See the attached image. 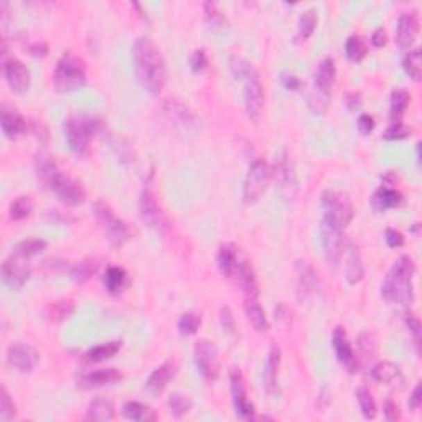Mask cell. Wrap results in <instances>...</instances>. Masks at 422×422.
<instances>
[{
  "mask_svg": "<svg viewBox=\"0 0 422 422\" xmlns=\"http://www.w3.org/2000/svg\"><path fill=\"white\" fill-rule=\"evenodd\" d=\"M134 69L139 85L152 96H158L167 85V65L160 50L151 38L140 37L134 43Z\"/></svg>",
  "mask_w": 422,
  "mask_h": 422,
  "instance_id": "cell-1",
  "label": "cell"
},
{
  "mask_svg": "<svg viewBox=\"0 0 422 422\" xmlns=\"http://www.w3.org/2000/svg\"><path fill=\"white\" fill-rule=\"evenodd\" d=\"M35 170H37L38 182L55 193L60 201H63L68 206H78L83 205L86 200V192L83 185L69 177V175L63 174L58 164L50 155L40 153L35 162Z\"/></svg>",
  "mask_w": 422,
  "mask_h": 422,
  "instance_id": "cell-2",
  "label": "cell"
},
{
  "mask_svg": "<svg viewBox=\"0 0 422 422\" xmlns=\"http://www.w3.org/2000/svg\"><path fill=\"white\" fill-rule=\"evenodd\" d=\"M414 272L416 264L412 258H399L393 264L381 285L382 298L391 305L411 307V303L414 302V284H412Z\"/></svg>",
  "mask_w": 422,
  "mask_h": 422,
  "instance_id": "cell-3",
  "label": "cell"
},
{
  "mask_svg": "<svg viewBox=\"0 0 422 422\" xmlns=\"http://www.w3.org/2000/svg\"><path fill=\"white\" fill-rule=\"evenodd\" d=\"M230 68L235 78L243 81L246 114L251 121L258 122L264 109V86L261 74L249 61L237 55H233L230 58Z\"/></svg>",
  "mask_w": 422,
  "mask_h": 422,
  "instance_id": "cell-4",
  "label": "cell"
},
{
  "mask_svg": "<svg viewBox=\"0 0 422 422\" xmlns=\"http://www.w3.org/2000/svg\"><path fill=\"white\" fill-rule=\"evenodd\" d=\"M63 129L69 151L85 158L91 153V140L104 130V121L91 114H74L66 119Z\"/></svg>",
  "mask_w": 422,
  "mask_h": 422,
  "instance_id": "cell-5",
  "label": "cell"
},
{
  "mask_svg": "<svg viewBox=\"0 0 422 422\" xmlns=\"http://www.w3.org/2000/svg\"><path fill=\"white\" fill-rule=\"evenodd\" d=\"M53 81L58 92H73L86 85V65L73 51H65L61 55L53 74Z\"/></svg>",
  "mask_w": 422,
  "mask_h": 422,
  "instance_id": "cell-6",
  "label": "cell"
},
{
  "mask_svg": "<svg viewBox=\"0 0 422 422\" xmlns=\"http://www.w3.org/2000/svg\"><path fill=\"white\" fill-rule=\"evenodd\" d=\"M337 79V66L335 60L332 56H327L320 61L316 66L314 74V90L307 98L309 108L315 114H323L327 111L330 103V91H332L333 85Z\"/></svg>",
  "mask_w": 422,
  "mask_h": 422,
  "instance_id": "cell-7",
  "label": "cell"
},
{
  "mask_svg": "<svg viewBox=\"0 0 422 422\" xmlns=\"http://www.w3.org/2000/svg\"><path fill=\"white\" fill-rule=\"evenodd\" d=\"M92 213H94V218L101 226V230L104 231L108 243L114 246V248H121V246H124L130 239L132 235L127 223L124 219L119 218L108 203L96 201L94 206H92Z\"/></svg>",
  "mask_w": 422,
  "mask_h": 422,
  "instance_id": "cell-8",
  "label": "cell"
},
{
  "mask_svg": "<svg viewBox=\"0 0 422 422\" xmlns=\"http://www.w3.org/2000/svg\"><path fill=\"white\" fill-rule=\"evenodd\" d=\"M320 201H322L323 221L333 224L340 230H345L351 223L355 217V206L348 195L337 190H325Z\"/></svg>",
  "mask_w": 422,
  "mask_h": 422,
  "instance_id": "cell-9",
  "label": "cell"
},
{
  "mask_svg": "<svg viewBox=\"0 0 422 422\" xmlns=\"http://www.w3.org/2000/svg\"><path fill=\"white\" fill-rule=\"evenodd\" d=\"M272 180V169L264 158H256L249 165L243 185V200L246 205H253L264 195Z\"/></svg>",
  "mask_w": 422,
  "mask_h": 422,
  "instance_id": "cell-10",
  "label": "cell"
},
{
  "mask_svg": "<svg viewBox=\"0 0 422 422\" xmlns=\"http://www.w3.org/2000/svg\"><path fill=\"white\" fill-rule=\"evenodd\" d=\"M193 360H195V366L200 373V376L205 381L213 382L219 376V353L217 345L211 340L196 341L195 348H193Z\"/></svg>",
  "mask_w": 422,
  "mask_h": 422,
  "instance_id": "cell-11",
  "label": "cell"
},
{
  "mask_svg": "<svg viewBox=\"0 0 422 422\" xmlns=\"http://www.w3.org/2000/svg\"><path fill=\"white\" fill-rule=\"evenodd\" d=\"M139 214L140 219L147 224L149 228L157 233H165L169 230V218L162 210V206L158 205L155 193H153L151 185L142 190L139 200Z\"/></svg>",
  "mask_w": 422,
  "mask_h": 422,
  "instance_id": "cell-12",
  "label": "cell"
},
{
  "mask_svg": "<svg viewBox=\"0 0 422 422\" xmlns=\"http://www.w3.org/2000/svg\"><path fill=\"white\" fill-rule=\"evenodd\" d=\"M230 386L233 396V406H235L236 416L243 421L256 419V407H254V404L249 401L244 376L239 368L233 366L230 369Z\"/></svg>",
  "mask_w": 422,
  "mask_h": 422,
  "instance_id": "cell-13",
  "label": "cell"
},
{
  "mask_svg": "<svg viewBox=\"0 0 422 422\" xmlns=\"http://www.w3.org/2000/svg\"><path fill=\"white\" fill-rule=\"evenodd\" d=\"M320 236H322V248H323V256L327 259L328 266L335 267L343 256V251H345L346 239L343 236V230L340 228L333 226L327 221L320 224Z\"/></svg>",
  "mask_w": 422,
  "mask_h": 422,
  "instance_id": "cell-14",
  "label": "cell"
},
{
  "mask_svg": "<svg viewBox=\"0 0 422 422\" xmlns=\"http://www.w3.org/2000/svg\"><path fill=\"white\" fill-rule=\"evenodd\" d=\"M30 271L28 259H24L17 254H10L2 264V282L10 290H20L28 282Z\"/></svg>",
  "mask_w": 422,
  "mask_h": 422,
  "instance_id": "cell-15",
  "label": "cell"
},
{
  "mask_svg": "<svg viewBox=\"0 0 422 422\" xmlns=\"http://www.w3.org/2000/svg\"><path fill=\"white\" fill-rule=\"evenodd\" d=\"M7 363L19 373H32L40 363V353L28 343H13L7 348Z\"/></svg>",
  "mask_w": 422,
  "mask_h": 422,
  "instance_id": "cell-16",
  "label": "cell"
},
{
  "mask_svg": "<svg viewBox=\"0 0 422 422\" xmlns=\"http://www.w3.org/2000/svg\"><path fill=\"white\" fill-rule=\"evenodd\" d=\"M332 345H333V350H335L338 363H340L341 366L346 369V371L351 373V375L358 371V368H360L358 356L355 355L353 348H351V343L348 340V337H346L345 328L337 327L335 330H333Z\"/></svg>",
  "mask_w": 422,
  "mask_h": 422,
  "instance_id": "cell-17",
  "label": "cell"
},
{
  "mask_svg": "<svg viewBox=\"0 0 422 422\" xmlns=\"http://www.w3.org/2000/svg\"><path fill=\"white\" fill-rule=\"evenodd\" d=\"M3 66V76L13 94H25L30 90V71L20 60L10 58Z\"/></svg>",
  "mask_w": 422,
  "mask_h": 422,
  "instance_id": "cell-18",
  "label": "cell"
},
{
  "mask_svg": "<svg viewBox=\"0 0 422 422\" xmlns=\"http://www.w3.org/2000/svg\"><path fill=\"white\" fill-rule=\"evenodd\" d=\"M419 33V15L417 12H404L396 24V43L401 50H409Z\"/></svg>",
  "mask_w": 422,
  "mask_h": 422,
  "instance_id": "cell-19",
  "label": "cell"
},
{
  "mask_svg": "<svg viewBox=\"0 0 422 422\" xmlns=\"http://www.w3.org/2000/svg\"><path fill=\"white\" fill-rule=\"evenodd\" d=\"M0 126H2L3 135L10 140L20 139L22 135L26 134V129H28L25 117L8 104L2 106V111H0Z\"/></svg>",
  "mask_w": 422,
  "mask_h": 422,
  "instance_id": "cell-20",
  "label": "cell"
},
{
  "mask_svg": "<svg viewBox=\"0 0 422 422\" xmlns=\"http://www.w3.org/2000/svg\"><path fill=\"white\" fill-rule=\"evenodd\" d=\"M279 368H280V348L272 346L264 363L262 388L267 394L276 398L279 394Z\"/></svg>",
  "mask_w": 422,
  "mask_h": 422,
  "instance_id": "cell-21",
  "label": "cell"
},
{
  "mask_svg": "<svg viewBox=\"0 0 422 422\" xmlns=\"http://www.w3.org/2000/svg\"><path fill=\"white\" fill-rule=\"evenodd\" d=\"M122 380V375L117 371L116 368H101L94 369V371L86 373V375L79 376L78 380V388L81 389H99L104 386L116 385Z\"/></svg>",
  "mask_w": 422,
  "mask_h": 422,
  "instance_id": "cell-22",
  "label": "cell"
},
{
  "mask_svg": "<svg viewBox=\"0 0 422 422\" xmlns=\"http://www.w3.org/2000/svg\"><path fill=\"white\" fill-rule=\"evenodd\" d=\"M177 371H178L177 363L171 362V360L162 363L160 366L153 369L151 375H149L147 381H145V389H147L152 396L162 394L167 389V386H169V382L174 380L175 375H177Z\"/></svg>",
  "mask_w": 422,
  "mask_h": 422,
  "instance_id": "cell-23",
  "label": "cell"
},
{
  "mask_svg": "<svg viewBox=\"0 0 422 422\" xmlns=\"http://www.w3.org/2000/svg\"><path fill=\"white\" fill-rule=\"evenodd\" d=\"M272 177L276 178L277 185H279V190L284 193L285 198L294 196L297 188V180H296V174H294L292 164H290L289 157L285 155V153L276 164V169L272 170Z\"/></svg>",
  "mask_w": 422,
  "mask_h": 422,
  "instance_id": "cell-24",
  "label": "cell"
},
{
  "mask_svg": "<svg viewBox=\"0 0 422 422\" xmlns=\"http://www.w3.org/2000/svg\"><path fill=\"white\" fill-rule=\"evenodd\" d=\"M403 201L404 198L401 192L389 187V185H381V187L373 193L369 205H371L373 211H376V213H386L388 210L399 208V206L403 205Z\"/></svg>",
  "mask_w": 422,
  "mask_h": 422,
  "instance_id": "cell-25",
  "label": "cell"
},
{
  "mask_svg": "<svg viewBox=\"0 0 422 422\" xmlns=\"http://www.w3.org/2000/svg\"><path fill=\"white\" fill-rule=\"evenodd\" d=\"M345 279L350 285H356L363 280L364 277V266L362 261V254H360L358 246L355 243L346 241L345 246Z\"/></svg>",
  "mask_w": 422,
  "mask_h": 422,
  "instance_id": "cell-26",
  "label": "cell"
},
{
  "mask_svg": "<svg viewBox=\"0 0 422 422\" xmlns=\"http://www.w3.org/2000/svg\"><path fill=\"white\" fill-rule=\"evenodd\" d=\"M236 280L239 289L243 290L246 298H258L259 297V280L256 271L251 266L249 261H239L236 267Z\"/></svg>",
  "mask_w": 422,
  "mask_h": 422,
  "instance_id": "cell-27",
  "label": "cell"
},
{
  "mask_svg": "<svg viewBox=\"0 0 422 422\" xmlns=\"http://www.w3.org/2000/svg\"><path fill=\"white\" fill-rule=\"evenodd\" d=\"M164 112L167 119L174 121L175 126H180L182 129H192L195 126V117L187 108V104L178 103L177 99H169L164 103Z\"/></svg>",
  "mask_w": 422,
  "mask_h": 422,
  "instance_id": "cell-28",
  "label": "cell"
},
{
  "mask_svg": "<svg viewBox=\"0 0 422 422\" xmlns=\"http://www.w3.org/2000/svg\"><path fill=\"white\" fill-rule=\"evenodd\" d=\"M103 284L106 292L109 294V296H121L122 292L127 289V285H129V274H127L124 267H119V266H111L108 267V271H106V274L103 277Z\"/></svg>",
  "mask_w": 422,
  "mask_h": 422,
  "instance_id": "cell-29",
  "label": "cell"
},
{
  "mask_svg": "<svg viewBox=\"0 0 422 422\" xmlns=\"http://www.w3.org/2000/svg\"><path fill=\"white\" fill-rule=\"evenodd\" d=\"M116 417V407L114 403L108 398H94L86 409V421L92 422H108Z\"/></svg>",
  "mask_w": 422,
  "mask_h": 422,
  "instance_id": "cell-30",
  "label": "cell"
},
{
  "mask_svg": "<svg viewBox=\"0 0 422 422\" xmlns=\"http://www.w3.org/2000/svg\"><path fill=\"white\" fill-rule=\"evenodd\" d=\"M371 376L375 381L388 386L403 385L404 382L401 369L391 362H380L378 364H375V368L371 369Z\"/></svg>",
  "mask_w": 422,
  "mask_h": 422,
  "instance_id": "cell-31",
  "label": "cell"
},
{
  "mask_svg": "<svg viewBox=\"0 0 422 422\" xmlns=\"http://www.w3.org/2000/svg\"><path fill=\"white\" fill-rule=\"evenodd\" d=\"M244 312H246V316H248L249 323L253 325L256 332H259V333L269 332V328H271L269 319H267L266 312H264L261 303L258 302V298H246Z\"/></svg>",
  "mask_w": 422,
  "mask_h": 422,
  "instance_id": "cell-32",
  "label": "cell"
},
{
  "mask_svg": "<svg viewBox=\"0 0 422 422\" xmlns=\"http://www.w3.org/2000/svg\"><path fill=\"white\" fill-rule=\"evenodd\" d=\"M296 271L298 277V285H301V292L309 296V294H316L320 290V280L314 267L305 261H297Z\"/></svg>",
  "mask_w": 422,
  "mask_h": 422,
  "instance_id": "cell-33",
  "label": "cell"
},
{
  "mask_svg": "<svg viewBox=\"0 0 422 422\" xmlns=\"http://www.w3.org/2000/svg\"><path fill=\"white\" fill-rule=\"evenodd\" d=\"M237 262H239V258H237L235 246L233 244L219 246L217 253V266L223 277H228V279H230V277L235 276Z\"/></svg>",
  "mask_w": 422,
  "mask_h": 422,
  "instance_id": "cell-34",
  "label": "cell"
},
{
  "mask_svg": "<svg viewBox=\"0 0 422 422\" xmlns=\"http://www.w3.org/2000/svg\"><path fill=\"white\" fill-rule=\"evenodd\" d=\"M122 348L121 340H112L108 343H101L90 348L85 353V362L86 363H103L106 360H111L112 356H116Z\"/></svg>",
  "mask_w": 422,
  "mask_h": 422,
  "instance_id": "cell-35",
  "label": "cell"
},
{
  "mask_svg": "<svg viewBox=\"0 0 422 422\" xmlns=\"http://www.w3.org/2000/svg\"><path fill=\"white\" fill-rule=\"evenodd\" d=\"M409 104H411V94L403 87H398L391 92L389 98V119L393 122H399L406 114Z\"/></svg>",
  "mask_w": 422,
  "mask_h": 422,
  "instance_id": "cell-36",
  "label": "cell"
},
{
  "mask_svg": "<svg viewBox=\"0 0 422 422\" xmlns=\"http://www.w3.org/2000/svg\"><path fill=\"white\" fill-rule=\"evenodd\" d=\"M122 416L129 421L135 422H149L157 419V412L152 407L145 406L139 401H129L122 406Z\"/></svg>",
  "mask_w": 422,
  "mask_h": 422,
  "instance_id": "cell-37",
  "label": "cell"
},
{
  "mask_svg": "<svg viewBox=\"0 0 422 422\" xmlns=\"http://www.w3.org/2000/svg\"><path fill=\"white\" fill-rule=\"evenodd\" d=\"M99 264L94 259H86V261L76 262L69 267V279L74 284H86L92 276L98 271Z\"/></svg>",
  "mask_w": 422,
  "mask_h": 422,
  "instance_id": "cell-38",
  "label": "cell"
},
{
  "mask_svg": "<svg viewBox=\"0 0 422 422\" xmlns=\"http://www.w3.org/2000/svg\"><path fill=\"white\" fill-rule=\"evenodd\" d=\"M45 249H47L45 239H42V237H28V239L20 241V243L12 249V253L30 261V259L38 256V254Z\"/></svg>",
  "mask_w": 422,
  "mask_h": 422,
  "instance_id": "cell-39",
  "label": "cell"
},
{
  "mask_svg": "<svg viewBox=\"0 0 422 422\" xmlns=\"http://www.w3.org/2000/svg\"><path fill=\"white\" fill-rule=\"evenodd\" d=\"M205 12V22L213 32H224L228 30V20L224 13L219 10V7L214 2H205L203 3Z\"/></svg>",
  "mask_w": 422,
  "mask_h": 422,
  "instance_id": "cell-40",
  "label": "cell"
},
{
  "mask_svg": "<svg viewBox=\"0 0 422 422\" xmlns=\"http://www.w3.org/2000/svg\"><path fill=\"white\" fill-rule=\"evenodd\" d=\"M355 394H356V399H358L360 411H362L364 419H368V421L376 419L378 406H376L375 398H373L371 391H369L368 388H363L362 386V388L356 389Z\"/></svg>",
  "mask_w": 422,
  "mask_h": 422,
  "instance_id": "cell-41",
  "label": "cell"
},
{
  "mask_svg": "<svg viewBox=\"0 0 422 422\" xmlns=\"http://www.w3.org/2000/svg\"><path fill=\"white\" fill-rule=\"evenodd\" d=\"M316 24H319V15H316V12L314 10V8L303 12L301 15V19H298L297 40H301V42L309 40L312 37V33L315 32Z\"/></svg>",
  "mask_w": 422,
  "mask_h": 422,
  "instance_id": "cell-42",
  "label": "cell"
},
{
  "mask_svg": "<svg viewBox=\"0 0 422 422\" xmlns=\"http://www.w3.org/2000/svg\"><path fill=\"white\" fill-rule=\"evenodd\" d=\"M403 69L412 81H419L422 74V55L419 48L407 51V55L403 60Z\"/></svg>",
  "mask_w": 422,
  "mask_h": 422,
  "instance_id": "cell-43",
  "label": "cell"
},
{
  "mask_svg": "<svg viewBox=\"0 0 422 422\" xmlns=\"http://www.w3.org/2000/svg\"><path fill=\"white\" fill-rule=\"evenodd\" d=\"M358 350L360 356L364 362H373L378 355V340L376 335L373 332H363L358 337Z\"/></svg>",
  "mask_w": 422,
  "mask_h": 422,
  "instance_id": "cell-44",
  "label": "cell"
},
{
  "mask_svg": "<svg viewBox=\"0 0 422 422\" xmlns=\"http://www.w3.org/2000/svg\"><path fill=\"white\" fill-rule=\"evenodd\" d=\"M33 210V201L32 198L22 195L10 203V208H8V214H10V219L13 221H22V219L28 218L32 214Z\"/></svg>",
  "mask_w": 422,
  "mask_h": 422,
  "instance_id": "cell-45",
  "label": "cell"
},
{
  "mask_svg": "<svg viewBox=\"0 0 422 422\" xmlns=\"http://www.w3.org/2000/svg\"><path fill=\"white\" fill-rule=\"evenodd\" d=\"M167 406H169V411L171 416L183 417L185 414L190 412L193 403H192V399L188 398V394L171 393L169 401H167Z\"/></svg>",
  "mask_w": 422,
  "mask_h": 422,
  "instance_id": "cell-46",
  "label": "cell"
},
{
  "mask_svg": "<svg viewBox=\"0 0 422 422\" xmlns=\"http://www.w3.org/2000/svg\"><path fill=\"white\" fill-rule=\"evenodd\" d=\"M345 55L353 63H358V61H362L366 56V45H364L363 38L360 35H351L346 40Z\"/></svg>",
  "mask_w": 422,
  "mask_h": 422,
  "instance_id": "cell-47",
  "label": "cell"
},
{
  "mask_svg": "<svg viewBox=\"0 0 422 422\" xmlns=\"http://www.w3.org/2000/svg\"><path fill=\"white\" fill-rule=\"evenodd\" d=\"M201 327V316L195 312H185L178 319V332L183 337H192Z\"/></svg>",
  "mask_w": 422,
  "mask_h": 422,
  "instance_id": "cell-48",
  "label": "cell"
},
{
  "mask_svg": "<svg viewBox=\"0 0 422 422\" xmlns=\"http://www.w3.org/2000/svg\"><path fill=\"white\" fill-rule=\"evenodd\" d=\"M15 416H17L15 403H13V399L10 398V394H8L6 386H2V393H0V419L3 422H8Z\"/></svg>",
  "mask_w": 422,
  "mask_h": 422,
  "instance_id": "cell-49",
  "label": "cell"
},
{
  "mask_svg": "<svg viewBox=\"0 0 422 422\" xmlns=\"http://www.w3.org/2000/svg\"><path fill=\"white\" fill-rule=\"evenodd\" d=\"M73 302L71 301H61L55 302L48 307V312H50V319L55 320V322H61V320L68 319L69 315L73 314Z\"/></svg>",
  "mask_w": 422,
  "mask_h": 422,
  "instance_id": "cell-50",
  "label": "cell"
},
{
  "mask_svg": "<svg viewBox=\"0 0 422 422\" xmlns=\"http://www.w3.org/2000/svg\"><path fill=\"white\" fill-rule=\"evenodd\" d=\"M411 134H412V127L404 124L403 121H399V122H393V124L386 129L385 134H382V137L386 140H403L409 137Z\"/></svg>",
  "mask_w": 422,
  "mask_h": 422,
  "instance_id": "cell-51",
  "label": "cell"
},
{
  "mask_svg": "<svg viewBox=\"0 0 422 422\" xmlns=\"http://www.w3.org/2000/svg\"><path fill=\"white\" fill-rule=\"evenodd\" d=\"M206 66H208V56H206L205 50H195L190 55V68L193 73H201L205 71Z\"/></svg>",
  "mask_w": 422,
  "mask_h": 422,
  "instance_id": "cell-52",
  "label": "cell"
},
{
  "mask_svg": "<svg viewBox=\"0 0 422 422\" xmlns=\"http://www.w3.org/2000/svg\"><path fill=\"white\" fill-rule=\"evenodd\" d=\"M406 325L409 328V332H411L412 338H414L416 345L419 346L421 345V320L419 316H417L416 314H412V312H407L406 314Z\"/></svg>",
  "mask_w": 422,
  "mask_h": 422,
  "instance_id": "cell-53",
  "label": "cell"
},
{
  "mask_svg": "<svg viewBox=\"0 0 422 422\" xmlns=\"http://www.w3.org/2000/svg\"><path fill=\"white\" fill-rule=\"evenodd\" d=\"M385 241H386V244L389 246V248L398 249V248H403L404 241H406V239H404L401 231L394 230V228H388V230L385 231Z\"/></svg>",
  "mask_w": 422,
  "mask_h": 422,
  "instance_id": "cell-54",
  "label": "cell"
},
{
  "mask_svg": "<svg viewBox=\"0 0 422 422\" xmlns=\"http://www.w3.org/2000/svg\"><path fill=\"white\" fill-rule=\"evenodd\" d=\"M219 320H221V327L224 332H228V333L235 332L236 320H235V315H233V310L230 309V307L228 305L221 307V312H219Z\"/></svg>",
  "mask_w": 422,
  "mask_h": 422,
  "instance_id": "cell-55",
  "label": "cell"
},
{
  "mask_svg": "<svg viewBox=\"0 0 422 422\" xmlns=\"http://www.w3.org/2000/svg\"><path fill=\"white\" fill-rule=\"evenodd\" d=\"M382 412H385L386 421L396 422L401 419V409H399L398 403L393 401V399H386L385 406H382Z\"/></svg>",
  "mask_w": 422,
  "mask_h": 422,
  "instance_id": "cell-56",
  "label": "cell"
},
{
  "mask_svg": "<svg viewBox=\"0 0 422 422\" xmlns=\"http://www.w3.org/2000/svg\"><path fill=\"white\" fill-rule=\"evenodd\" d=\"M375 119H373V116H369V114H362V116L358 117V129L363 135L371 134V132L375 130Z\"/></svg>",
  "mask_w": 422,
  "mask_h": 422,
  "instance_id": "cell-57",
  "label": "cell"
},
{
  "mask_svg": "<svg viewBox=\"0 0 422 422\" xmlns=\"http://www.w3.org/2000/svg\"><path fill=\"white\" fill-rule=\"evenodd\" d=\"M407 406L411 411H419L422 406V389H421V382H417L416 388L412 389L411 396H409Z\"/></svg>",
  "mask_w": 422,
  "mask_h": 422,
  "instance_id": "cell-58",
  "label": "cell"
},
{
  "mask_svg": "<svg viewBox=\"0 0 422 422\" xmlns=\"http://www.w3.org/2000/svg\"><path fill=\"white\" fill-rule=\"evenodd\" d=\"M280 81H282L285 90H289V91H298L302 86L301 79H298L297 76H294V74H289V73H284Z\"/></svg>",
  "mask_w": 422,
  "mask_h": 422,
  "instance_id": "cell-59",
  "label": "cell"
},
{
  "mask_svg": "<svg viewBox=\"0 0 422 422\" xmlns=\"http://www.w3.org/2000/svg\"><path fill=\"white\" fill-rule=\"evenodd\" d=\"M388 43V33L385 28H378L371 35V45L375 48H382Z\"/></svg>",
  "mask_w": 422,
  "mask_h": 422,
  "instance_id": "cell-60",
  "label": "cell"
},
{
  "mask_svg": "<svg viewBox=\"0 0 422 422\" xmlns=\"http://www.w3.org/2000/svg\"><path fill=\"white\" fill-rule=\"evenodd\" d=\"M28 51H30V55H33V56H47L48 45L43 42L32 43V45L28 47Z\"/></svg>",
  "mask_w": 422,
  "mask_h": 422,
  "instance_id": "cell-61",
  "label": "cell"
},
{
  "mask_svg": "<svg viewBox=\"0 0 422 422\" xmlns=\"http://www.w3.org/2000/svg\"><path fill=\"white\" fill-rule=\"evenodd\" d=\"M346 104H348V109L355 111V109H358L362 106V98L356 92H351V94H348V98H346Z\"/></svg>",
  "mask_w": 422,
  "mask_h": 422,
  "instance_id": "cell-62",
  "label": "cell"
}]
</instances>
